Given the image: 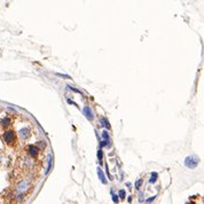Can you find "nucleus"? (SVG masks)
<instances>
[{"instance_id": "nucleus-1", "label": "nucleus", "mask_w": 204, "mask_h": 204, "mask_svg": "<svg viewBox=\"0 0 204 204\" xmlns=\"http://www.w3.org/2000/svg\"><path fill=\"white\" fill-rule=\"evenodd\" d=\"M198 163H200V158L197 156H188L185 160V165L188 169H195V167H197Z\"/></svg>"}, {"instance_id": "nucleus-2", "label": "nucleus", "mask_w": 204, "mask_h": 204, "mask_svg": "<svg viewBox=\"0 0 204 204\" xmlns=\"http://www.w3.org/2000/svg\"><path fill=\"white\" fill-rule=\"evenodd\" d=\"M2 138H4V140H5L6 143L11 145V143H13L14 141H15V132L12 131V130H8V131H6L4 133Z\"/></svg>"}, {"instance_id": "nucleus-3", "label": "nucleus", "mask_w": 204, "mask_h": 204, "mask_svg": "<svg viewBox=\"0 0 204 204\" xmlns=\"http://www.w3.org/2000/svg\"><path fill=\"white\" fill-rule=\"evenodd\" d=\"M83 114H84V116L88 119V121H93L94 119V115H93V112H92V110H91V108L90 107H84V109H83Z\"/></svg>"}, {"instance_id": "nucleus-4", "label": "nucleus", "mask_w": 204, "mask_h": 204, "mask_svg": "<svg viewBox=\"0 0 204 204\" xmlns=\"http://www.w3.org/2000/svg\"><path fill=\"white\" fill-rule=\"evenodd\" d=\"M28 151H29V154H30V156L31 157H36L37 155H38V147L37 146H33V145H30L29 147H28Z\"/></svg>"}, {"instance_id": "nucleus-5", "label": "nucleus", "mask_w": 204, "mask_h": 204, "mask_svg": "<svg viewBox=\"0 0 204 204\" xmlns=\"http://www.w3.org/2000/svg\"><path fill=\"white\" fill-rule=\"evenodd\" d=\"M97 176H99V179L101 180L102 184H107V180H106V177H104V174H103L101 167H97Z\"/></svg>"}, {"instance_id": "nucleus-6", "label": "nucleus", "mask_w": 204, "mask_h": 204, "mask_svg": "<svg viewBox=\"0 0 204 204\" xmlns=\"http://www.w3.org/2000/svg\"><path fill=\"white\" fill-rule=\"evenodd\" d=\"M20 136L22 139H28L29 136H30V131L28 130V128H22L21 131H20Z\"/></svg>"}, {"instance_id": "nucleus-7", "label": "nucleus", "mask_w": 204, "mask_h": 204, "mask_svg": "<svg viewBox=\"0 0 204 204\" xmlns=\"http://www.w3.org/2000/svg\"><path fill=\"white\" fill-rule=\"evenodd\" d=\"M11 118H8V117H5V118H2L1 121H0V125L2 126V127H7V126H9L11 125Z\"/></svg>"}, {"instance_id": "nucleus-8", "label": "nucleus", "mask_w": 204, "mask_h": 204, "mask_svg": "<svg viewBox=\"0 0 204 204\" xmlns=\"http://www.w3.org/2000/svg\"><path fill=\"white\" fill-rule=\"evenodd\" d=\"M27 187H28V181H22L21 184L17 185L16 189H17L18 191H23L24 189H27Z\"/></svg>"}, {"instance_id": "nucleus-9", "label": "nucleus", "mask_w": 204, "mask_h": 204, "mask_svg": "<svg viewBox=\"0 0 204 204\" xmlns=\"http://www.w3.org/2000/svg\"><path fill=\"white\" fill-rule=\"evenodd\" d=\"M157 178H158V173H157V172H151L149 182L150 184H155V182L157 181Z\"/></svg>"}, {"instance_id": "nucleus-10", "label": "nucleus", "mask_w": 204, "mask_h": 204, "mask_svg": "<svg viewBox=\"0 0 204 204\" xmlns=\"http://www.w3.org/2000/svg\"><path fill=\"white\" fill-rule=\"evenodd\" d=\"M100 122H101V125L103 126V127H106V128H110V124H109V121L106 118V117H102L101 119H100Z\"/></svg>"}, {"instance_id": "nucleus-11", "label": "nucleus", "mask_w": 204, "mask_h": 204, "mask_svg": "<svg viewBox=\"0 0 204 204\" xmlns=\"http://www.w3.org/2000/svg\"><path fill=\"white\" fill-rule=\"evenodd\" d=\"M52 161H53V158H52V154H49L48 155V166H47V169H46V174L51 171V169H52Z\"/></svg>"}, {"instance_id": "nucleus-12", "label": "nucleus", "mask_w": 204, "mask_h": 204, "mask_svg": "<svg viewBox=\"0 0 204 204\" xmlns=\"http://www.w3.org/2000/svg\"><path fill=\"white\" fill-rule=\"evenodd\" d=\"M111 193V198H112V202L115 204H118V202H119V198H118V195L117 194H115L114 191H110Z\"/></svg>"}, {"instance_id": "nucleus-13", "label": "nucleus", "mask_w": 204, "mask_h": 204, "mask_svg": "<svg viewBox=\"0 0 204 204\" xmlns=\"http://www.w3.org/2000/svg\"><path fill=\"white\" fill-rule=\"evenodd\" d=\"M118 196H119L121 200H124V198L126 197V193H125V191H124V189H121V191H118Z\"/></svg>"}, {"instance_id": "nucleus-14", "label": "nucleus", "mask_w": 204, "mask_h": 204, "mask_svg": "<svg viewBox=\"0 0 204 204\" xmlns=\"http://www.w3.org/2000/svg\"><path fill=\"white\" fill-rule=\"evenodd\" d=\"M142 182H143V180H142V179H138V180H136V185H134V186H136V189H139V188L141 187Z\"/></svg>"}, {"instance_id": "nucleus-15", "label": "nucleus", "mask_w": 204, "mask_h": 204, "mask_svg": "<svg viewBox=\"0 0 204 204\" xmlns=\"http://www.w3.org/2000/svg\"><path fill=\"white\" fill-rule=\"evenodd\" d=\"M102 138H103V140H104V141H109V139H110V138H109V134H108V132H107V131H103V132H102Z\"/></svg>"}, {"instance_id": "nucleus-16", "label": "nucleus", "mask_w": 204, "mask_h": 204, "mask_svg": "<svg viewBox=\"0 0 204 204\" xmlns=\"http://www.w3.org/2000/svg\"><path fill=\"white\" fill-rule=\"evenodd\" d=\"M102 157H103V154H102V149H99V151H97V158H99L100 163L102 162Z\"/></svg>"}, {"instance_id": "nucleus-17", "label": "nucleus", "mask_w": 204, "mask_h": 204, "mask_svg": "<svg viewBox=\"0 0 204 204\" xmlns=\"http://www.w3.org/2000/svg\"><path fill=\"white\" fill-rule=\"evenodd\" d=\"M104 146H108V141H104V140L100 141V149H102Z\"/></svg>"}, {"instance_id": "nucleus-18", "label": "nucleus", "mask_w": 204, "mask_h": 204, "mask_svg": "<svg viewBox=\"0 0 204 204\" xmlns=\"http://www.w3.org/2000/svg\"><path fill=\"white\" fill-rule=\"evenodd\" d=\"M139 202H140V203L145 202V198H143V193H142V191L139 194Z\"/></svg>"}, {"instance_id": "nucleus-19", "label": "nucleus", "mask_w": 204, "mask_h": 204, "mask_svg": "<svg viewBox=\"0 0 204 204\" xmlns=\"http://www.w3.org/2000/svg\"><path fill=\"white\" fill-rule=\"evenodd\" d=\"M156 198V196H151V197H149V198H147L146 200V203L147 204H150L151 202H154V200Z\"/></svg>"}, {"instance_id": "nucleus-20", "label": "nucleus", "mask_w": 204, "mask_h": 204, "mask_svg": "<svg viewBox=\"0 0 204 204\" xmlns=\"http://www.w3.org/2000/svg\"><path fill=\"white\" fill-rule=\"evenodd\" d=\"M56 76H59V77H62V78H67V79L71 78V77H70V76H68V75H62V73H56Z\"/></svg>"}, {"instance_id": "nucleus-21", "label": "nucleus", "mask_w": 204, "mask_h": 204, "mask_svg": "<svg viewBox=\"0 0 204 204\" xmlns=\"http://www.w3.org/2000/svg\"><path fill=\"white\" fill-rule=\"evenodd\" d=\"M69 88H70L71 91H73V92H77V93H80V91H79V90H76V88H73V87H71V86H69Z\"/></svg>"}, {"instance_id": "nucleus-22", "label": "nucleus", "mask_w": 204, "mask_h": 204, "mask_svg": "<svg viewBox=\"0 0 204 204\" xmlns=\"http://www.w3.org/2000/svg\"><path fill=\"white\" fill-rule=\"evenodd\" d=\"M67 101H68V103H69V104H75V106H77V104H76V103H75V102H73V101H71V100H70V99H68V100H67Z\"/></svg>"}, {"instance_id": "nucleus-23", "label": "nucleus", "mask_w": 204, "mask_h": 204, "mask_svg": "<svg viewBox=\"0 0 204 204\" xmlns=\"http://www.w3.org/2000/svg\"><path fill=\"white\" fill-rule=\"evenodd\" d=\"M22 198H23V194H20V195L17 196V200H18V201H21Z\"/></svg>"}, {"instance_id": "nucleus-24", "label": "nucleus", "mask_w": 204, "mask_h": 204, "mask_svg": "<svg viewBox=\"0 0 204 204\" xmlns=\"http://www.w3.org/2000/svg\"><path fill=\"white\" fill-rule=\"evenodd\" d=\"M127 201H128V203H131V202H132V197H131V196H130V197H128V198H127Z\"/></svg>"}]
</instances>
